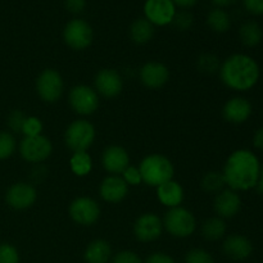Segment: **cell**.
Wrapping results in <instances>:
<instances>
[{
  "label": "cell",
  "instance_id": "8992f818",
  "mask_svg": "<svg viewBox=\"0 0 263 263\" xmlns=\"http://www.w3.org/2000/svg\"><path fill=\"white\" fill-rule=\"evenodd\" d=\"M64 43L73 50H84L89 48L94 39V32L90 23H87L81 18H73L67 25L63 30Z\"/></svg>",
  "mask_w": 263,
  "mask_h": 263
},
{
  "label": "cell",
  "instance_id": "5b68a950",
  "mask_svg": "<svg viewBox=\"0 0 263 263\" xmlns=\"http://www.w3.org/2000/svg\"><path fill=\"white\" fill-rule=\"evenodd\" d=\"M95 140V128L89 121L76 120L67 127L64 134L66 145L72 152H86Z\"/></svg>",
  "mask_w": 263,
  "mask_h": 263
},
{
  "label": "cell",
  "instance_id": "277c9868",
  "mask_svg": "<svg viewBox=\"0 0 263 263\" xmlns=\"http://www.w3.org/2000/svg\"><path fill=\"white\" fill-rule=\"evenodd\" d=\"M163 228L175 238H187L197 228L194 215L184 207L170 208L163 218Z\"/></svg>",
  "mask_w": 263,
  "mask_h": 263
},
{
  "label": "cell",
  "instance_id": "b9f144b4",
  "mask_svg": "<svg viewBox=\"0 0 263 263\" xmlns=\"http://www.w3.org/2000/svg\"><path fill=\"white\" fill-rule=\"evenodd\" d=\"M198 0H172L176 8H182V9H187V8H192L197 4Z\"/></svg>",
  "mask_w": 263,
  "mask_h": 263
},
{
  "label": "cell",
  "instance_id": "8fae6325",
  "mask_svg": "<svg viewBox=\"0 0 263 263\" xmlns=\"http://www.w3.org/2000/svg\"><path fill=\"white\" fill-rule=\"evenodd\" d=\"M176 12L172 0H146L144 4V14L153 26L171 25Z\"/></svg>",
  "mask_w": 263,
  "mask_h": 263
},
{
  "label": "cell",
  "instance_id": "4fadbf2b",
  "mask_svg": "<svg viewBox=\"0 0 263 263\" xmlns=\"http://www.w3.org/2000/svg\"><path fill=\"white\" fill-rule=\"evenodd\" d=\"M162 230H163V222L154 213H144L136 220L134 225V234L136 239L143 243H149L158 239Z\"/></svg>",
  "mask_w": 263,
  "mask_h": 263
},
{
  "label": "cell",
  "instance_id": "8d00e7d4",
  "mask_svg": "<svg viewBox=\"0 0 263 263\" xmlns=\"http://www.w3.org/2000/svg\"><path fill=\"white\" fill-rule=\"evenodd\" d=\"M112 263H141V259L135 252L122 251L113 257Z\"/></svg>",
  "mask_w": 263,
  "mask_h": 263
},
{
  "label": "cell",
  "instance_id": "f35d334b",
  "mask_svg": "<svg viewBox=\"0 0 263 263\" xmlns=\"http://www.w3.org/2000/svg\"><path fill=\"white\" fill-rule=\"evenodd\" d=\"M64 7L72 14H79L86 7V0H64Z\"/></svg>",
  "mask_w": 263,
  "mask_h": 263
},
{
  "label": "cell",
  "instance_id": "6da1fadb",
  "mask_svg": "<svg viewBox=\"0 0 263 263\" xmlns=\"http://www.w3.org/2000/svg\"><path fill=\"white\" fill-rule=\"evenodd\" d=\"M261 174L258 157L248 149H238L226 159L223 179L229 189L246 192L257 186Z\"/></svg>",
  "mask_w": 263,
  "mask_h": 263
},
{
  "label": "cell",
  "instance_id": "83f0119b",
  "mask_svg": "<svg viewBox=\"0 0 263 263\" xmlns=\"http://www.w3.org/2000/svg\"><path fill=\"white\" fill-rule=\"evenodd\" d=\"M200 185H202L203 190L207 193H220L221 190H223L226 182L222 172L210 171L202 177Z\"/></svg>",
  "mask_w": 263,
  "mask_h": 263
},
{
  "label": "cell",
  "instance_id": "7a4b0ae2",
  "mask_svg": "<svg viewBox=\"0 0 263 263\" xmlns=\"http://www.w3.org/2000/svg\"><path fill=\"white\" fill-rule=\"evenodd\" d=\"M220 77L229 89L247 91L258 82L259 66L247 54H233L221 64Z\"/></svg>",
  "mask_w": 263,
  "mask_h": 263
},
{
  "label": "cell",
  "instance_id": "44dd1931",
  "mask_svg": "<svg viewBox=\"0 0 263 263\" xmlns=\"http://www.w3.org/2000/svg\"><path fill=\"white\" fill-rule=\"evenodd\" d=\"M157 197L159 202L166 207H179L184 200V189L177 181L170 180L157 187Z\"/></svg>",
  "mask_w": 263,
  "mask_h": 263
},
{
  "label": "cell",
  "instance_id": "9a60e30c",
  "mask_svg": "<svg viewBox=\"0 0 263 263\" xmlns=\"http://www.w3.org/2000/svg\"><path fill=\"white\" fill-rule=\"evenodd\" d=\"M170 79V71L161 62H148L140 69V81L149 89H161Z\"/></svg>",
  "mask_w": 263,
  "mask_h": 263
},
{
  "label": "cell",
  "instance_id": "30bf717a",
  "mask_svg": "<svg viewBox=\"0 0 263 263\" xmlns=\"http://www.w3.org/2000/svg\"><path fill=\"white\" fill-rule=\"evenodd\" d=\"M69 216L79 225L91 226L99 220L100 207L92 198L80 197L69 205Z\"/></svg>",
  "mask_w": 263,
  "mask_h": 263
},
{
  "label": "cell",
  "instance_id": "7c38bea8",
  "mask_svg": "<svg viewBox=\"0 0 263 263\" xmlns=\"http://www.w3.org/2000/svg\"><path fill=\"white\" fill-rule=\"evenodd\" d=\"M37 199V192L27 182H15L5 193V202L10 208L17 211L32 207Z\"/></svg>",
  "mask_w": 263,
  "mask_h": 263
},
{
  "label": "cell",
  "instance_id": "ab89813d",
  "mask_svg": "<svg viewBox=\"0 0 263 263\" xmlns=\"http://www.w3.org/2000/svg\"><path fill=\"white\" fill-rule=\"evenodd\" d=\"M145 263H175V261L171 256H168V254L158 252V253L151 254V256L146 258Z\"/></svg>",
  "mask_w": 263,
  "mask_h": 263
},
{
  "label": "cell",
  "instance_id": "5bb4252c",
  "mask_svg": "<svg viewBox=\"0 0 263 263\" xmlns=\"http://www.w3.org/2000/svg\"><path fill=\"white\" fill-rule=\"evenodd\" d=\"M123 81L121 74L116 69H100L95 76V91L104 98H115L121 94Z\"/></svg>",
  "mask_w": 263,
  "mask_h": 263
},
{
  "label": "cell",
  "instance_id": "ee69618b",
  "mask_svg": "<svg viewBox=\"0 0 263 263\" xmlns=\"http://www.w3.org/2000/svg\"><path fill=\"white\" fill-rule=\"evenodd\" d=\"M257 187H258V192L263 194V164L261 166V174H259V181L257 184Z\"/></svg>",
  "mask_w": 263,
  "mask_h": 263
},
{
  "label": "cell",
  "instance_id": "4dcf8cb0",
  "mask_svg": "<svg viewBox=\"0 0 263 263\" xmlns=\"http://www.w3.org/2000/svg\"><path fill=\"white\" fill-rule=\"evenodd\" d=\"M193 22H194V17L192 13L186 9H182L176 12L174 20H172V25L180 31H186L192 27Z\"/></svg>",
  "mask_w": 263,
  "mask_h": 263
},
{
  "label": "cell",
  "instance_id": "7402d4cb",
  "mask_svg": "<svg viewBox=\"0 0 263 263\" xmlns=\"http://www.w3.org/2000/svg\"><path fill=\"white\" fill-rule=\"evenodd\" d=\"M112 256V248L107 240L98 239L91 241L85 251V261L86 263H108Z\"/></svg>",
  "mask_w": 263,
  "mask_h": 263
},
{
  "label": "cell",
  "instance_id": "f1b7e54d",
  "mask_svg": "<svg viewBox=\"0 0 263 263\" xmlns=\"http://www.w3.org/2000/svg\"><path fill=\"white\" fill-rule=\"evenodd\" d=\"M17 149V141L12 133L0 131V161L10 158Z\"/></svg>",
  "mask_w": 263,
  "mask_h": 263
},
{
  "label": "cell",
  "instance_id": "2e32d148",
  "mask_svg": "<svg viewBox=\"0 0 263 263\" xmlns=\"http://www.w3.org/2000/svg\"><path fill=\"white\" fill-rule=\"evenodd\" d=\"M213 208L218 217L231 218L239 213L241 208V198L238 192L231 189H223L217 193L213 202Z\"/></svg>",
  "mask_w": 263,
  "mask_h": 263
},
{
  "label": "cell",
  "instance_id": "74e56055",
  "mask_svg": "<svg viewBox=\"0 0 263 263\" xmlns=\"http://www.w3.org/2000/svg\"><path fill=\"white\" fill-rule=\"evenodd\" d=\"M243 5L251 14L263 15V0H243Z\"/></svg>",
  "mask_w": 263,
  "mask_h": 263
},
{
  "label": "cell",
  "instance_id": "3957f363",
  "mask_svg": "<svg viewBox=\"0 0 263 263\" xmlns=\"http://www.w3.org/2000/svg\"><path fill=\"white\" fill-rule=\"evenodd\" d=\"M141 180L149 186L158 187L159 185L172 180L175 168L172 162L162 154H151L141 161L139 166Z\"/></svg>",
  "mask_w": 263,
  "mask_h": 263
},
{
  "label": "cell",
  "instance_id": "4316f807",
  "mask_svg": "<svg viewBox=\"0 0 263 263\" xmlns=\"http://www.w3.org/2000/svg\"><path fill=\"white\" fill-rule=\"evenodd\" d=\"M69 166L76 176H86L92 168V159L87 152H74L69 159Z\"/></svg>",
  "mask_w": 263,
  "mask_h": 263
},
{
  "label": "cell",
  "instance_id": "d6986e66",
  "mask_svg": "<svg viewBox=\"0 0 263 263\" xmlns=\"http://www.w3.org/2000/svg\"><path fill=\"white\" fill-rule=\"evenodd\" d=\"M100 197L109 203H120L128 193V185L118 175H110L105 177L99 187Z\"/></svg>",
  "mask_w": 263,
  "mask_h": 263
},
{
  "label": "cell",
  "instance_id": "ac0fdd59",
  "mask_svg": "<svg viewBox=\"0 0 263 263\" xmlns=\"http://www.w3.org/2000/svg\"><path fill=\"white\" fill-rule=\"evenodd\" d=\"M102 163L105 171L112 175L122 174L130 163L127 151L120 145H110L103 152Z\"/></svg>",
  "mask_w": 263,
  "mask_h": 263
},
{
  "label": "cell",
  "instance_id": "7bdbcfd3",
  "mask_svg": "<svg viewBox=\"0 0 263 263\" xmlns=\"http://www.w3.org/2000/svg\"><path fill=\"white\" fill-rule=\"evenodd\" d=\"M235 2H236V0H212V3L216 5V8L229 7V5L234 4Z\"/></svg>",
  "mask_w": 263,
  "mask_h": 263
},
{
  "label": "cell",
  "instance_id": "60d3db41",
  "mask_svg": "<svg viewBox=\"0 0 263 263\" xmlns=\"http://www.w3.org/2000/svg\"><path fill=\"white\" fill-rule=\"evenodd\" d=\"M253 145L258 151H263V127L256 131L253 136Z\"/></svg>",
  "mask_w": 263,
  "mask_h": 263
},
{
  "label": "cell",
  "instance_id": "484cf974",
  "mask_svg": "<svg viewBox=\"0 0 263 263\" xmlns=\"http://www.w3.org/2000/svg\"><path fill=\"white\" fill-rule=\"evenodd\" d=\"M226 233V223L221 217H211L203 223L202 234L207 240L216 241L223 238Z\"/></svg>",
  "mask_w": 263,
  "mask_h": 263
},
{
  "label": "cell",
  "instance_id": "1f68e13d",
  "mask_svg": "<svg viewBox=\"0 0 263 263\" xmlns=\"http://www.w3.org/2000/svg\"><path fill=\"white\" fill-rule=\"evenodd\" d=\"M0 263H20L18 249L9 243H0Z\"/></svg>",
  "mask_w": 263,
  "mask_h": 263
},
{
  "label": "cell",
  "instance_id": "603a6c76",
  "mask_svg": "<svg viewBox=\"0 0 263 263\" xmlns=\"http://www.w3.org/2000/svg\"><path fill=\"white\" fill-rule=\"evenodd\" d=\"M154 36V26L144 18H138L130 26V37L139 45L149 43Z\"/></svg>",
  "mask_w": 263,
  "mask_h": 263
},
{
  "label": "cell",
  "instance_id": "836d02e7",
  "mask_svg": "<svg viewBox=\"0 0 263 263\" xmlns=\"http://www.w3.org/2000/svg\"><path fill=\"white\" fill-rule=\"evenodd\" d=\"M41 131H43V122L39 120L37 117H27L25 121V125H23L22 134L25 136H37L41 135Z\"/></svg>",
  "mask_w": 263,
  "mask_h": 263
},
{
  "label": "cell",
  "instance_id": "cb8c5ba5",
  "mask_svg": "<svg viewBox=\"0 0 263 263\" xmlns=\"http://www.w3.org/2000/svg\"><path fill=\"white\" fill-rule=\"evenodd\" d=\"M239 37L240 41L248 48H254L259 45L263 39V30L256 21H247L239 28Z\"/></svg>",
  "mask_w": 263,
  "mask_h": 263
},
{
  "label": "cell",
  "instance_id": "9c48e42d",
  "mask_svg": "<svg viewBox=\"0 0 263 263\" xmlns=\"http://www.w3.org/2000/svg\"><path fill=\"white\" fill-rule=\"evenodd\" d=\"M69 105L76 113L82 116L92 115L99 107V95L92 87L77 85L69 91Z\"/></svg>",
  "mask_w": 263,
  "mask_h": 263
},
{
  "label": "cell",
  "instance_id": "d4e9b609",
  "mask_svg": "<svg viewBox=\"0 0 263 263\" xmlns=\"http://www.w3.org/2000/svg\"><path fill=\"white\" fill-rule=\"evenodd\" d=\"M207 25L217 33L228 32L231 27V20L229 13L223 8H215L207 15Z\"/></svg>",
  "mask_w": 263,
  "mask_h": 263
},
{
  "label": "cell",
  "instance_id": "f546056e",
  "mask_svg": "<svg viewBox=\"0 0 263 263\" xmlns=\"http://www.w3.org/2000/svg\"><path fill=\"white\" fill-rule=\"evenodd\" d=\"M198 69L203 73H215V72L220 71V61L216 55L210 53L202 54V55L198 58L197 62Z\"/></svg>",
  "mask_w": 263,
  "mask_h": 263
},
{
  "label": "cell",
  "instance_id": "52a82bcc",
  "mask_svg": "<svg viewBox=\"0 0 263 263\" xmlns=\"http://www.w3.org/2000/svg\"><path fill=\"white\" fill-rule=\"evenodd\" d=\"M53 152V144L46 136H25L20 143V154L26 162L40 163L49 158Z\"/></svg>",
  "mask_w": 263,
  "mask_h": 263
},
{
  "label": "cell",
  "instance_id": "e0dca14e",
  "mask_svg": "<svg viewBox=\"0 0 263 263\" xmlns=\"http://www.w3.org/2000/svg\"><path fill=\"white\" fill-rule=\"evenodd\" d=\"M252 115V104L243 97H234L225 103L222 116L228 122L233 125L244 123Z\"/></svg>",
  "mask_w": 263,
  "mask_h": 263
},
{
  "label": "cell",
  "instance_id": "ba28073f",
  "mask_svg": "<svg viewBox=\"0 0 263 263\" xmlns=\"http://www.w3.org/2000/svg\"><path fill=\"white\" fill-rule=\"evenodd\" d=\"M63 79L61 73L53 68L44 69L36 80V91L44 102H57L63 94Z\"/></svg>",
  "mask_w": 263,
  "mask_h": 263
},
{
  "label": "cell",
  "instance_id": "d6a6232c",
  "mask_svg": "<svg viewBox=\"0 0 263 263\" xmlns=\"http://www.w3.org/2000/svg\"><path fill=\"white\" fill-rule=\"evenodd\" d=\"M185 263H215L213 257L204 249H192L185 257Z\"/></svg>",
  "mask_w": 263,
  "mask_h": 263
},
{
  "label": "cell",
  "instance_id": "d590c367",
  "mask_svg": "<svg viewBox=\"0 0 263 263\" xmlns=\"http://www.w3.org/2000/svg\"><path fill=\"white\" fill-rule=\"evenodd\" d=\"M123 176L122 179L125 180V182L127 185H133V186H138L139 184H141V174L139 171V167L128 166L125 171L122 172Z\"/></svg>",
  "mask_w": 263,
  "mask_h": 263
},
{
  "label": "cell",
  "instance_id": "e575fe53",
  "mask_svg": "<svg viewBox=\"0 0 263 263\" xmlns=\"http://www.w3.org/2000/svg\"><path fill=\"white\" fill-rule=\"evenodd\" d=\"M26 116L23 115V112L21 110H12L8 116V127L10 128V131L13 133H22V128L23 125H25V121H26Z\"/></svg>",
  "mask_w": 263,
  "mask_h": 263
},
{
  "label": "cell",
  "instance_id": "ffe728a7",
  "mask_svg": "<svg viewBox=\"0 0 263 263\" xmlns=\"http://www.w3.org/2000/svg\"><path fill=\"white\" fill-rule=\"evenodd\" d=\"M223 252L229 258L234 261H244L252 254L253 246L247 236L234 234V235L228 236L223 241Z\"/></svg>",
  "mask_w": 263,
  "mask_h": 263
}]
</instances>
